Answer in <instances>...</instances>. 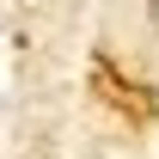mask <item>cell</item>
<instances>
[{"label":"cell","mask_w":159,"mask_h":159,"mask_svg":"<svg viewBox=\"0 0 159 159\" xmlns=\"http://www.w3.org/2000/svg\"><path fill=\"white\" fill-rule=\"evenodd\" d=\"M147 12H153V19H159V0H147Z\"/></svg>","instance_id":"1"}]
</instances>
